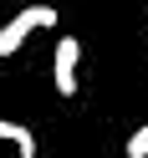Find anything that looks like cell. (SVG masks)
I'll use <instances>...</instances> for the list:
<instances>
[{
    "instance_id": "obj_4",
    "label": "cell",
    "mask_w": 148,
    "mask_h": 158,
    "mask_svg": "<svg viewBox=\"0 0 148 158\" xmlns=\"http://www.w3.org/2000/svg\"><path fill=\"white\" fill-rule=\"evenodd\" d=\"M123 153H128V158H148V123H143V127H133V138H128Z\"/></svg>"
},
{
    "instance_id": "obj_1",
    "label": "cell",
    "mask_w": 148,
    "mask_h": 158,
    "mask_svg": "<svg viewBox=\"0 0 148 158\" xmlns=\"http://www.w3.org/2000/svg\"><path fill=\"white\" fill-rule=\"evenodd\" d=\"M41 26H56V5H26V10H15L0 26V56H15L26 46V36L41 31Z\"/></svg>"
},
{
    "instance_id": "obj_3",
    "label": "cell",
    "mask_w": 148,
    "mask_h": 158,
    "mask_svg": "<svg viewBox=\"0 0 148 158\" xmlns=\"http://www.w3.org/2000/svg\"><path fill=\"white\" fill-rule=\"evenodd\" d=\"M0 143H15L21 158H36V153H41V148H36V133L26 123H11V117H0Z\"/></svg>"
},
{
    "instance_id": "obj_5",
    "label": "cell",
    "mask_w": 148,
    "mask_h": 158,
    "mask_svg": "<svg viewBox=\"0 0 148 158\" xmlns=\"http://www.w3.org/2000/svg\"><path fill=\"white\" fill-rule=\"evenodd\" d=\"M143 5H148V0H143Z\"/></svg>"
},
{
    "instance_id": "obj_2",
    "label": "cell",
    "mask_w": 148,
    "mask_h": 158,
    "mask_svg": "<svg viewBox=\"0 0 148 158\" xmlns=\"http://www.w3.org/2000/svg\"><path fill=\"white\" fill-rule=\"evenodd\" d=\"M77 61H82L77 36H61V41H56V56H51V82H56L61 97H77Z\"/></svg>"
}]
</instances>
